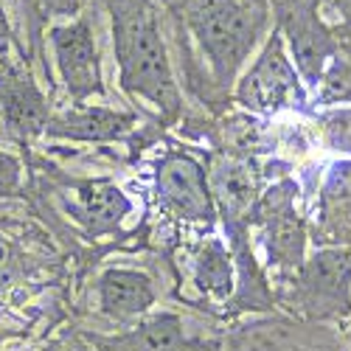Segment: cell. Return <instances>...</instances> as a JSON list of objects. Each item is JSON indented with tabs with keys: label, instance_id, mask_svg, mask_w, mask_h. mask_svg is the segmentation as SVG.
<instances>
[{
	"label": "cell",
	"instance_id": "1",
	"mask_svg": "<svg viewBox=\"0 0 351 351\" xmlns=\"http://www.w3.org/2000/svg\"><path fill=\"white\" fill-rule=\"evenodd\" d=\"M112 20V48L121 87L155 104L166 119L180 112V90L171 73L166 43L152 0H104Z\"/></svg>",
	"mask_w": 351,
	"mask_h": 351
},
{
	"label": "cell",
	"instance_id": "2",
	"mask_svg": "<svg viewBox=\"0 0 351 351\" xmlns=\"http://www.w3.org/2000/svg\"><path fill=\"white\" fill-rule=\"evenodd\" d=\"M178 20L194 37L199 53L228 93L242 65L265 37L270 23L267 0H178Z\"/></svg>",
	"mask_w": 351,
	"mask_h": 351
},
{
	"label": "cell",
	"instance_id": "3",
	"mask_svg": "<svg viewBox=\"0 0 351 351\" xmlns=\"http://www.w3.org/2000/svg\"><path fill=\"white\" fill-rule=\"evenodd\" d=\"M289 304L315 320L351 315V245L317 247L292 276Z\"/></svg>",
	"mask_w": 351,
	"mask_h": 351
},
{
	"label": "cell",
	"instance_id": "4",
	"mask_svg": "<svg viewBox=\"0 0 351 351\" xmlns=\"http://www.w3.org/2000/svg\"><path fill=\"white\" fill-rule=\"evenodd\" d=\"M267 3L304 84H324L329 68L337 62V40L320 17V3L315 0H267Z\"/></svg>",
	"mask_w": 351,
	"mask_h": 351
},
{
	"label": "cell",
	"instance_id": "5",
	"mask_svg": "<svg viewBox=\"0 0 351 351\" xmlns=\"http://www.w3.org/2000/svg\"><path fill=\"white\" fill-rule=\"evenodd\" d=\"M298 186L278 180L258 194L247 214V225H256L265 237L267 265L284 276H295L306 261V225L295 208Z\"/></svg>",
	"mask_w": 351,
	"mask_h": 351
},
{
	"label": "cell",
	"instance_id": "6",
	"mask_svg": "<svg viewBox=\"0 0 351 351\" xmlns=\"http://www.w3.org/2000/svg\"><path fill=\"white\" fill-rule=\"evenodd\" d=\"M237 101L261 115H276L289 107H304L306 104V87L298 73V68L292 65L287 45L278 34V28L270 34V40L261 48L258 60L247 68V73L237 82L233 90Z\"/></svg>",
	"mask_w": 351,
	"mask_h": 351
},
{
	"label": "cell",
	"instance_id": "7",
	"mask_svg": "<svg viewBox=\"0 0 351 351\" xmlns=\"http://www.w3.org/2000/svg\"><path fill=\"white\" fill-rule=\"evenodd\" d=\"M155 197L166 217L186 225H211L217 202L202 163L189 152H166L155 166Z\"/></svg>",
	"mask_w": 351,
	"mask_h": 351
},
{
	"label": "cell",
	"instance_id": "8",
	"mask_svg": "<svg viewBox=\"0 0 351 351\" xmlns=\"http://www.w3.org/2000/svg\"><path fill=\"white\" fill-rule=\"evenodd\" d=\"M51 48H53L56 68H60V76L65 82V90L73 99V104H82L84 99L104 93L93 23L84 14L65 25H53Z\"/></svg>",
	"mask_w": 351,
	"mask_h": 351
},
{
	"label": "cell",
	"instance_id": "9",
	"mask_svg": "<svg viewBox=\"0 0 351 351\" xmlns=\"http://www.w3.org/2000/svg\"><path fill=\"white\" fill-rule=\"evenodd\" d=\"M0 115L6 132L20 143L45 135L51 107L23 56L0 65Z\"/></svg>",
	"mask_w": 351,
	"mask_h": 351
},
{
	"label": "cell",
	"instance_id": "10",
	"mask_svg": "<svg viewBox=\"0 0 351 351\" xmlns=\"http://www.w3.org/2000/svg\"><path fill=\"white\" fill-rule=\"evenodd\" d=\"M65 211L84 228L87 237L99 239L119 230V225L132 211V202L112 180L90 178L73 183L71 197H65Z\"/></svg>",
	"mask_w": 351,
	"mask_h": 351
},
{
	"label": "cell",
	"instance_id": "11",
	"mask_svg": "<svg viewBox=\"0 0 351 351\" xmlns=\"http://www.w3.org/2000/svg\"><path fill=\"white\" fill-rule=\"evenodd\" d=\"M135 115L107 107H84L76 104L65 112H56L48 119L45 135L56 141H79V143H104L115 141L135 127Z\"/></svg>",
	"mask_w": 351,
	"mask_h": 351
},
{
	"label": "cell",
	"instance_id": "12",
	"mask_svg": "<svg viewBox=\"0 0 351 351\" xmlns=\"http://www.w3.org/2000/svg\"><path fill=\"white\" fill-rule=\"evenodd\" d=\"M99 306L115 324H130L155 306V284L141 270L112 267L99 278Z\"/></svg>",
	"mask_w": 351,
	"mask_h": 351
},
{
	"label": "cell",
	"instance_id": "13",
	"mask_svg": "<svg viewBox=\"0 0 351 351\" xmlns=\"http://www.w3.org/2000/svg\"><path fill=\"white\" fill-rule=\"evenodd\" d=\"M261 191H265L261 189V174L247 160H219L211 174L217 214H222L228 225L247 222V214Z\"/></svg>",
	"mask_w": 351,
	"mask_h": 351
},
{
	"label": "cell",
	"instance_id": "14",
	"mask_svg": "<svg viewBox=\"0 0 351 351\" xmlns=\"http://www.w3.org/2000/svg\"><path fill=\"white\" fill-rule=\"evenodd\" d=\"M90 346L99 351H189L183 320L171 312H158L121 335L90 337Z\"/></svg>",
	"mask_w": 351,
	"mask_h": 351
},
{
	"label": "cell",
	"instance_id": "15",
	"mask_svg": "<svg viewBox=\"0 0 351 351\" xmlns=\"http://www.w3.org/2000/svg\"><path fill=\"white\" fill-rule=\"evenodd\" d=\"M191 278L202 295L214 301H230L237 292V265H233L230 250L214 237L202 239L191 256Z\"/></svg>",
	"mask_w": 351,
	"mask_h": 351
},
{
	"label": "cell",
	"instance_id": "16",
	"mask_svg": "<svg viewBox=\"0 0 351 351\" xmlns=\"http://www.w3.org/2000/svg\"><path fill=\"white\" fill-rule=\"evenodd\" d=\"M320 217L335 242H351V160L337 163L324 186Z\"/></svg>",
	"mask_w": 351,
	"mask_h": 351
},
{
	"label": "cell",
	"instance_id": "17",
	"mask_svg": "<svg viewBox=\"0 0 351 351\" xmlns=\"http://www.w3.org/2000/svg\"><path fill=\"white\" fill-rule=\"evenodd\" d=\"M326 135L335 146H340V149L351 152V112L348 110H340V112H332L326 115Z\"/></svg>",
	"mask_w": 351,
	"mask_h": 351
},
{
	"label": "cell",
	"instance_id": "18",
	"mask_svg": "<svg viewBox=\"0 0 351 351\" xmlns=\"http://www.w3.org/2000/svg\"><path fill=\"white\" fill-rule=\"evenodd\" d=\"M20 189V160L0 149V197H12Z\"/></svg>",
	"mask_w": 351,
	"mask_h": 351
},
{
	"label": "cell",
	"instance_id": "19",
	"mask_svg": "<svg viewBox=\"0 0 351 351\" xmlns=\"http://www.w3.org/2000/svg\"><path fill=\"white\" fill-rule=\"evenodd\" d=\"M14 48H17V40H14L9 12H6V0H0V65L14 60Z\"/></svg>",
	"mask_w": 351,
	"mask_h": 351
},
{
	"label": "cell",
	"instance_id": "20",
	"mask_svg": "<svg viewBox=\"0 0 351 351\" xmlns=\"http://www.w3.org/2000/svg\"><path fill=\"white\" fill-rule=\"evenodd\" d=\"M43 17H62V14H76L82 0H37Z\"/></svg>",
	"mask_w": 351,
	"mask_h": 351
},
{
	"label": "cell",
	"instance_id": "21",
	"mask_svg": "<svg viewBox=\"0 0 351 351\" xmlns=\"http://www.w3.org/2000/svg\"><path fill=\"white\" fill-rule=\"evenodd\" d=\"M9 273H12V247L0 239V284L9 281Z\"/></svg>",
	"mask_w": 351,
	"mask_h": 351
},
{
	"label": "cell",
	"instance_id": "22",
	"mask_svg": "<svg viewBox=\"0 0 351 351\" xmlns=\"http://www.w3.org/2000/svg\"><path fill=\"white\" fill-rule=\"evenodd\" d=\"M326 3H332V6H335V12L340 14V20L351 28V0H326Z\"/></svg>",
	"mask_w": 351,
	"mask_h": 351
},
{
	"label": "cell",
	"instance_id": "23",
	"mask_svg": "<svg viewBox=\"0 0 351 351\" xmlns=\"http://www.w3.org/2000/svg\"><path fill=\"white\" fill-rule=\"evenodd\" d=\"M76 351H99L96 346H82V348H76Z\"/></svg>",
	"mask_w": 351,
	"mask_h": 351
},
{
	"label": "cell",
	"instance_id": "24",
	"mask_svg": "<svg viewBox=\"0 0 351 351\" xmlns=\"http://www.w3.org/2000/svg\"><path fill=\"white\" fill-rule=\"evenodd\" d=\"M315 3H326V0H315Z\"/></svg>",
	"mask_w": 351,
	"mask_h": 351
}]
</instances>
